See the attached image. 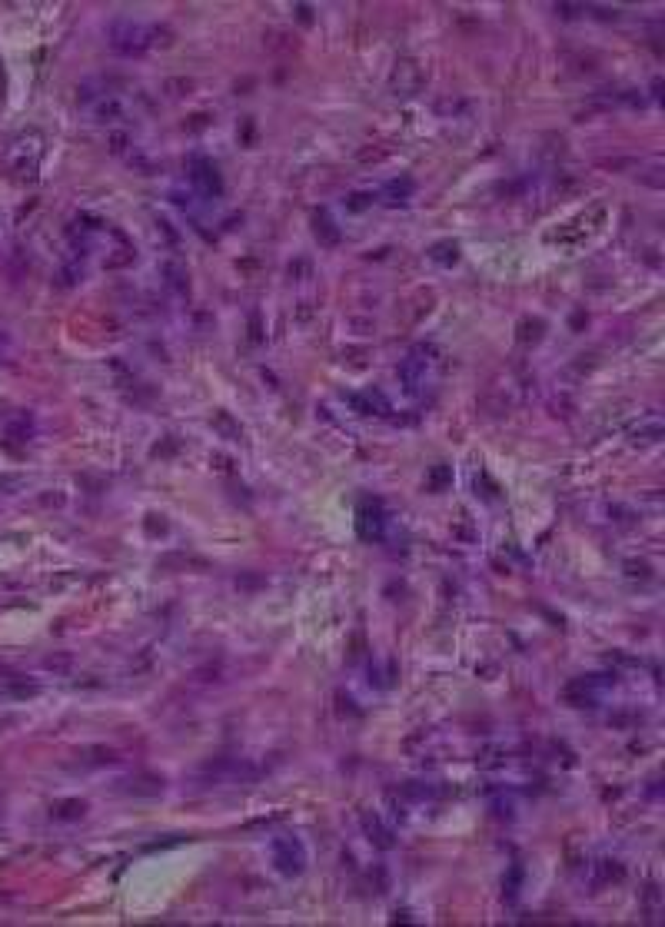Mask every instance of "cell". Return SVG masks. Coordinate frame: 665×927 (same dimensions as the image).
Returning a JSON list of instances; mask_svg holds the SVG:
<instances>
[{
	"instance_id": "8",
	"label": "cell",
	"mask_w": 665,
	"mask_h": 927,
	"mask_svg": "<svg viewBox=\"0 0 665 927\" xmlns=\"http://www.w3.org/2000/svg\"><path fill=\"white\" fill-rule=\"evenodd\" d=\"M116 116H120V103H116L114 96H110V100H100V107H96V120L110 123V120H116Z\"/></svg>"
},
{
	"instance_id": "9",
	"label": "cell",
	"mask_w": 665,
	"mask_h": 927,
	"mask_svg": "<svg viewBox=\"0 0 665 927\" xmlns=\"http://www.w3.org/2000/svg\"><path fill=\"white\" fill-rule=\"evenodd\" d=\"M329 227H333V223H329L326 216H316V233H326V243H336L340 236H336V233H333Z\"/></svg>"
},
{
	"instance_id": "2",
	"label": "cell",
	"mask_w": 665,
	"mask_h": 927,
	"mask_svg": "<svg viewBox=\"0 0 665 927\" xmlns=\"http://www.w3.org/2000/svg\"><path fill=\"white\" fill-rule=\"evenodd\" d=\"M273 861H276V868L283 871V874H300V871H303L306 854H303V848H300V841H293V837H276V841H273Z\"/></svg>"
},
{
	"instance_id": "6",
	"label": "cell",
	"mask_w": 665,
	"mask_h": 927,
	"mask_svg": "<svg viewBox=\"0 0 665 927\" xmlns=\"http://www.w3.org/2000/svg\"><path fill=\"white\" fill-rule=\"evenodd\" d=\"M386 193L393 196L389 203H402V200H406V196L413 193V180H402V183H399V180H393V183L386 187Z\"/></svg>"
},
{
	"instance_id": "3",
	"label": "cell",
	"mask_w": 665,
	"mask_h": 927,
	"mask_svg": "<svg viewBox=\"0 0 665 927\" xmlns=\"http://www.w3.org/2000/svg\"><path fill=\"white\" fill-rule=\"evenodd\" d=\"M190 180H193V187L200 189L203 196H220L223 193V183H220V173H216V167L209 163V160H193V170H190Z\"/></svg>"
},
{
	"instance_id": "1",
	"label": "cell",
	"mask_w": 665,
	"mask_h": 927,
	"mask_svg": "<svg viewBox=\"0 0 665 927\" xmlns=\"http://www.w3.org/2000/svg\"><path fill=\"white\" fill-rule=\"evenodd\" d=\"M150 37H153V30L133 23V20H116L114 27H110V47H114L116 54H127V57L143 54V50L153 43Z\"/></svg>"
},
{
	"instance_id": "7",
	"label": "cell",
	"mask_w": 665,
	"mask_h": 927,
	"mask_svg": "<svg viewBox=\"0 0 665 927\" xmlns=\"http://www.w3.org/2000/svg\"><path fill=\"white\" fill-rule=\"evenodd\" d=\"M362 824H366V831H369V834H376V844H380V848H393V837H389V831H382V828H380V821L362 817Z\"/></svg>"
},
{
	"instance_id": "5",
	"label": "cell",
	"mask_w": 665,
	"mask_h": 927,
	"mask_svg": "<svg viewBox=\"0 0 665 927\" xmlns=\"http://www.w3.org/2000/svg\"><path fill=\"white\" fill-rule=\"evenodd\" d=\"M83 811H87L83 801H57V804L50 808V814H54L57 821H76V817H83Z\"/></svg>"
},
{
	"instance_id": "4",
	"label": "cell",
	"mask_w": 665,
	"mask_h": 927,
	"mask_svg": "<svg viewBox=\"0 0 665 927\" xmlns=\"http://www.w3.org/2000/svg\"><path fill=\"white\" fill-rule=\"evenodd\" d=\"M360 532H362V539H380L382 535V512H380V506H362L360 509Z\"/></svg>"
},
{
	"instance_id": "10",
	"label": "cell",
	"mask_w": 665,
	"mask_h": 927,
	"mask_svg": "<svg viewBox=\"0 0 665 927\" xmlns=\"http://www.w3.org/2000/svg\"><path fill=\"white\" fill-rule=\"evenodd\" d=\"M43 665H47V668H54V671H63V668L70 665V658H67V655H50Z\"/></svg>"
}]
</instances>
